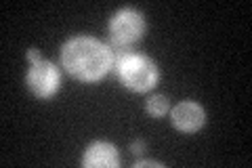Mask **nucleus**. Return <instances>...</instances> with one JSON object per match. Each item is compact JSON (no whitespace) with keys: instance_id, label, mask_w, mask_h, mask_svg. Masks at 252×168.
<instances>
[{"instance_id":"2","label":"nucleus","mask_w":252,"mask_h":168,"mask_svg":"<svg viewBox=\"0 0 252 168\" xmlns=\"http://www.w3.org/2000/svg\"><path fill=\"white\" fill-rule=\"evenodd\" d=\"M118 71H120V78L126 86L135 91H147L149 86H154L158 71L156 66L143 55H128L120 66H118Z\"/></svg>"},{"instance_id":"6","label":"nucleus","mask_w":252,"mask_h":168,"mask_svg":"<svg viewBox=\"0 0 252 168\" xmlns=\"http://www.w3.org/2000/svg\"><path fill=\"white\" fill-rule=\"evenodd\" d=\"M84 164L93 168H112L118 164V154L109 143H94L84 156Z\"/></svg>"},{"instance_id":"3","label":"nucleus","mask_w":252,"mask_h":168,"mask_svg":"<svg viewBox=\"0 0 252 168\" xmlns=\"http://www.w3.org/2000/svg\"><path fill=\"white\" fill-rule=\"evenodd\" d=\"M28 82L36 95H40V97H51L59 86V74H57V69H55L53 63L36 61L30 69Z\"/></svg>"},{"instance_id":"5","label":"nucleus","mask_w":252,"mask_h":168,"mask_svg":"<svg viewBox=\"0 0 252 168\" xmlns=\"http://www.w3.org/2000/svg\"><path fill=\"white\" fill-rule=\"evenodd\" d=\"M172 122H175L181 131H195V129H200L204 122V111L198 103H191V101L179 103L175 111H172Z\"/></svg>"},{"instance_id":"4","label":"nucleus","mask_w":252,"mask_h":168,"mask_svg":"<svg viewBox=\"0 0 252 168\" xmlns=\"http://www.w3.org/2000/svg\"><path fill=\"white\" fill-rule=\"evenodd\" d=\"M143 32V19L135 11H120L112 19V40L114 42L128 44L137 40Z\"/></svg>"},{"instance_id":"1","label":"nucleus","mask_w":252,"mask_h":168,"mask_svg":"<svg viewBox=\"0 0 252 168\" xmlns=\"http://www.w3.org/2000/svg\"><path fill=\"white\" fill-rule=\"evenodd\" d=\"M63 63L74 76L82 80H97L109 69L112 55L93 38H74L63 46Z\"/></svg>"},{"instance_id":"8","label":"nucleus","mask_w":252,"mask_h":168,"mask_svg":"<svg viewBox=\"0 0 252 168\" xmlns=\"http://www.w3.org/2000/svg\"><path fill=\"white\" fill-rule=\"evenodd\" d=\"M141 149H143L141 143H135V145H132V151H135V154H141Z\"/></svg>"},{"instance_id":"7","label":"nucleus","mask_w":252,"mask_h":168,"mask_svg":"<svg viewBox=\"0 0 252 168\" xmlns=\"http://www.w3.org/2000/svg\"><path fill=\"white\" fill-rule=\"evenodd\" d=\"M168 107V103L164 97H152L147 101V109H149V114H154V116H162L164 111H166Z\"/></svg>"}]
</instances>
